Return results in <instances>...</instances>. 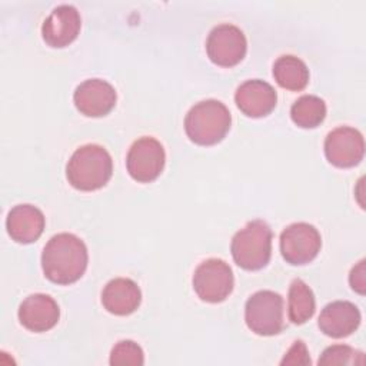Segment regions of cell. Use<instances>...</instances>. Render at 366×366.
<instances>
[{
	"label": "cell",
	"instance_id": "obj_1",
	"mask_svg": "<svg viewBox=\"0 0 366 366\" xmlns=\"http://www.w3.org/2000/svg\"><path fill=\"white\" fill-rule=\"evenodd\" d=\"M89 262L84 242L73 233H57L46 243L41 253L44 276L57 285H71L86 272Z\"/></svg>",
	"mask_w": 366,
	"mask_h": 366
},
{
	"label": "cell",
	"instance_id": "obj_2",
	"mask_svg": "<svg viewBox=\"0 0 366 366\" xmlns=\"http://www.w3.org/2000/svg\"><path fill=\"white\" fill-rule=\"evenodd\" d=\"M113 173V160L100 144H84L74 150L66 164L69 183L81 192H93L106 186Z\"/></svg>",
	"mask_w": 366,
	"mask_h": 366
},
{
	"label": "cell",
	"instance_id": "obj_3",
	"mask_svg": "<svg viewBox=\"0 0 366 366\" xmlns=\"http://www.w3.org/2000/svg\"><path fill=\"white\" fill-rule=\"evenodd\" d=\"M232 114L229 109L216 99H207L190 107L184 117L187 137L200 146H213L224 139L230 130Z\"/></svg>",
	"mask_w": 366,
	"mask_h": 366
},
{
	"label": "cell",
	"instance_id": "obj_4",
	"mask_svg": "<svg viewBox=\"0 0 366 366\" xmlns=\"http://www.w3.org/2000/svg\"><path fill=\"white\" fill-rule=\"evenodd\" d=\"M234 263L244 270L263 269L272 256V230L260 219L237 230L230 243Z\"/></svg>",
	"mask_w": 366,
	"mask_h": 366
},
{
	"label": "cell",
	"instance_id": "obj_5",
	"mask_svg": "<svg viewBox=\"0 0 366 366\" xmlns=\"http://www.w3.org/2000/svg\"><path fill=\"white\" fill-rule=\"evenodd\" d=\"M283 297L273 290L253 293L244 306L247 327L259 336H274L285 327Z\"/></svg>",
	"mask_w": 366,
	"mask_h": 366
},
{
	"label": "cell",
	"instance_id": "obj_6",
	"mask_svg": "<svg viewBox=\"0 0 366 366\" xmlns=\"http://www.w3.org/2000/svg\"><path fill=\"white\" fill-rule=\"evenodd\" d=\"M193 289L207 303H220L229 297L234 286L232 267L222 259L203 260L193 273Z\"/></svg>",
	"mask_w": 366,
	"mask_h": 366
},
{
	"label": "cell",
	"instance_id": "obj_7",
	"mask_svg": "<svg viewBox=\"0 0 366 366\" xmlns=\"http://www.w3.org/2000/svg\"><path fill=\"white\" fill-rule=\"evenodd\" d=\"M166 162V153L159 140L143 136L133 142L126 156V167L132 179L139 183L156 180Z\"/></svg>",
	"mask_w": 366,
	"mask_h": 366
},
{
	"label": "cell",
	"instance_id": "obj_8",
	"mask_svg": "<svg viewBox=\"0 0 366 366\" xmlns=\"http://www.w3.org/2000/svg\"><path fill=\"white\" fill-rule=\"evenodd\" d=\"M322 237L319 230L306 222L289 224L280 233L282 257L295 266L312 262L320 252Z\"/></svg>",
	"mask_w": 366,
	"mask_h": 366
},
{
	"label": "cell",
	"instance_id": "obj_9",
	"mask_svg": "<svg viewBox=\"0 0 366 366\" xmlns=\"http://www.w3.org/2000/svg\"><path fill=\"white\" fill-rule=\"evenodd\" d=\"M247 51V40L243 31L229 23L213 27L206 40V53L209 59L222 67L239 64Z\"/></svg>",
	"mask_w": 366,
	"mask_h": 366
},
{
	"label": "cell",
	"instance_id": "obj_10",
	"mask_svg": "<svg viewBox=\"0 0 366 366\" xmlns=\"http://www.w3.org/2000/svg\"><path fill=\"white\" fill-rule=\"evenodd\" d=\"M325 156L330 164L340 169L359 164L365 156V140L362 133L349 126L333 129L325 139Z\"/></svg>",
	"mask_w": 366,
	"mask_h": 366
},
{
	"label": "cell",
	"instance_id": "obj_11",
	"mask_svg": "<svg viewBox=\"0 0 366 366\" xmlns=\"http://www.w3.org/2000/svg\"><path fill=\"white\" fill-rule=\"evenodd\" d=\"M116 100L117 94L114 87L103 79H87L80 83L73 93L76 109L87 117L109 114L116 106Z\"/></svg>",
	"mask_w": 366,
	"mask_h": 366
},
{
	"label": "cell",
	"instance_id": "obj_12",
	"mask_svg": "<svg viewBox=\"0 0 366 366\" xmlns=\"http://www.w3.org/2000/svg\"><path fill=\"white\" fill-rule=\"evenodd\" d=\"M81 19L71 4H60L51 10L41 26L43 40L50 47L69 46L79 34Z\"/></svg>",
	"mask_w": 366,
	"mask_h": 366
},
{
	"label": "cell",
	"instance_id": "obj_13",
	"mask_svg": "<svg viewBox=\"0 0 366 366\" xmlns=\"http://www.w3.org/2000/svg\"><path fill=\"white\" fill-rule=\"evenodd\" d=\"M17 315L23 327L34 333H41L57 325L60 309L51 296L46 293H34L20 303Z\"/></svg>",
	"mask_w": 366,
	"mask_h": 366
},
{
	"label": "cell",
	"instance_id": "obj_14",
	"mask_svg": "<svg viewBox=\"0 0 366 366\" xmlns=\"http://www.w3.org/2000/svg\"><path fill=\"white\" fill-rule=\"evenodd\" d=\"M362 316L357 306L347 300H335L327 303L319 315V329L326 336L342 339L357 330Z\"/></svg>",
	"mask_w": 366,
	"mask_h": 366
},
{
	"label": "cell",
	"instance_id": "obj_15",
	"mask_svg": "<svg viewBox=\"0 0 366 366\" xmlns=\"http://www.w3.org/2000/svg\"><path fill=\"white\" fill-rule=\"evenodd\" d=\"M234 102L243 114L257 119L267 116L276 107L277 94L267 81L252 79L237 87Z\"/></svg>",
	"mask_w": 366,
	"mask_h": 366
},
{
	"label": "cell",
	"instance_id": "obj_16",
	"mask_svg": "<svg viewBox=\"0 0 366 366\" xmlns=\"http://www.w3.org/2000/svg\"><path fill=\"white\" fill-rule=\"evenodd\" d=\"M46 219L43 212L33 204L14 206L6 219V229L9 236L17 243H33L44 230Z\"/></svg>",
	"mask_w": 366,
	"mask_h": 366
},
{
	"label": "cell",
	"instance_id": "obj_17",
	"mask_svg": "<svg viewBox=\"0 0 366 366\" xmlns=\"http://www.w3.org/2000/svg\"><path fill=\"white\" fill-rule=\"evenodd\" d=\"M140 287L129 277L112 279L102 290L103 307L116 316H127L133 313L140 306Z\"/></svg>",
	"mask_w": 366,
	"mask_h": 366
},
{
	"label": "cell",
	"instance_id": "obj_18",
	"mask_svg": "<svg viewBox=\"0 0 366 366\" xmlns=\"http://www.w3.org/2000/svg\"><path fill=\"white\" fill-rule=\"evenodd\" d=\"M273 77L280 87L292 92H300L309 83V69L299 57L293 54H283L273 63Z\"/></svg>",
	"mask_w": 366,
	"mask_h": 366
},
{
	"label": "cell",
	"instance_id": "obj_19",
	"mask_svg": "<svg viewBox=\"0 0 366 366\" xmlns=\"http://www.w3.org/2000/svg\"><path fill=\"white\" fill-rule=\"evenodd\" d=\"M315 309L316 300L312 289L302 279H293L287 296L289 320L295 325H303L313 316Z\"/></svg>",
	"mask_w": 366,
	"mask_h": 366
},
{
	"label": "cell",
	"instance_id": "obj_20",
	"mask_svg": "<svg viewBox=\"0 0 366 366\" xmlns=\"http://www.w3.org/2000/svg\"><path fill=\"white\" fill-rule=\"evenodd\" d=\"M290 117L302 129L317 127L326 117V103L317 96L305 94L292 104Z\"/></svg>",
	"mask_w": 366,
	"mask_h": 366
},
{
	"label": "cell",
	"instance_id": "obj_21",
	"mask_svg": "<svg viewBox=\"0 0 366 366\" xmlns=\"http://www.w3.org/2000/svg\"><path fill=\"white\" fill-rule=\"evenodd\" d=\"M319 365L333 366V365H363L365 356L363 352L355 350L347 345H332L323 350L320 355Z\"/></svg>",
	"mask_w": 366,
	"mask_h": 366
},
{
	"label": "cell",
	"instance_id": "obj_22",
	"mask_svg": "<svg viewBox=\"0 0 366 366\" xmlns=\"http://www.w3.org/2000/svg\"><path fill=\"white\" fill-rule=\"evenodd\" d=\"M109 363L113 366H127V365H143L144 353L142 347L133 340H120L117 342L112 352Z\"/></svg>",
	"mask_w": 366,
	"mask_h": 366
},
{
	"label": "cell",
	"instance_id": "obj_23",
	"mask_svg": "<svg viewBox=\"0 0 366 366\" xmlns=\"http://www.w3.org/2000/svg\"><path fill=\"white\" fill-rule=\"evenodd\" d=\"M280 365H310V356L306 345L302 340L293 342L292 347L287 350L285 357L280 360Z\"/></svg>",
	"mask_w": 366,
	"mask_h": 366
},
{
	"label": "cell",
	"instance_id": "obj_24",
	"mask_svg": "<svg viewBox=\"0 0 366 366\" xmlns=\"http://www.w3.org/2000/svg\"><path fill=\"white\" fill-rule=\"evenodd\" d=\"M349 283L355 292H357L359 295H365L366 274H365V260L363 259L356 266L352 267L350 274H349Z\"/></svg>",
	"mask_w": 366,
	"mask_h": 366
}]
</instances>
